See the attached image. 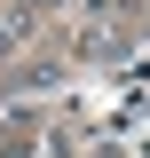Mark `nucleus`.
Masks as SVG:
<instances>
[{
  "instance_id": "1",
  "label": "nucleus",
  "mask_w": 150,
  "mask_h": 158,
  "mask_svg": "<svg viewBox=\"0 0 150 158\" xmlns=\"http://www.w3.org/2000/svg\"><path fill=\"white\" fill-rule=\"evenodd\" d=\"M24 32H32V8H24V0H8V8H0V56H16Z\"/></svg>"
},
{
  "instance_id": "2",
  "label": "nucleus",
  "mask_w": 150,
  "mask_h": 158,
  "mask_svg": "<svg viewBox=\"0 0 150 158\" xmlns=\"http://www.w3.org/2000/svg\"><path fill=\"white\" fill-rule=\"evenodd\" d=\"M79 8H87V16H111V0H79Z\"/></svg>"
}]
</instances>
